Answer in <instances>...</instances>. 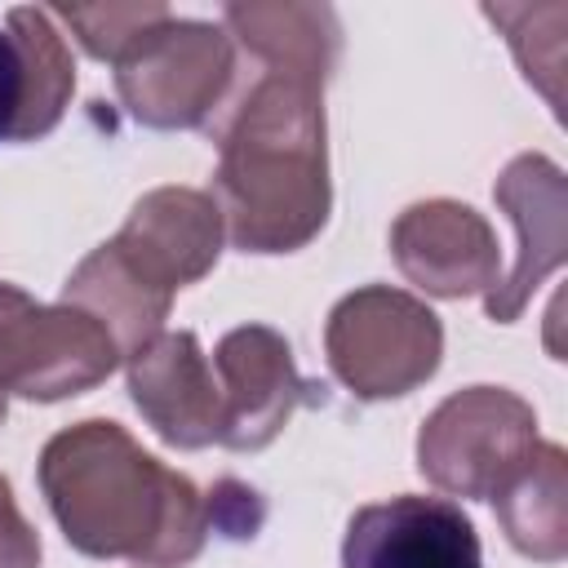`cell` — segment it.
<instances>
[{
  "label": "cell",
  "instance_id": "obj_1",
  "mask_svg": "<svg viewBox=\"0 0 568 568\" xmlns=\"http://www.w3.org/2000/svg\"><path fill=\"white\" fill-rule=\"evenodd\" d=\"M36 475L62 537L80 555L182 568L209 541L204 493L151 457L120 422L89 417L58 430Z\"/></svg>",
  "mask_w": 568,
  "mask_h": 568
},
{
  "label": "cell",
  "instance_id": "obj_2",
  "mask_svg": "<svg viewBox=\"0 0 568 568\" xmlns=\"http://www.w3.org/2000/svg\"><path fill=\"white\" fill-rule=\"evenodd\" d=\"M209 195L226 240L244 253H293L311 244L333 204L324 89L262 71L217 129Z\"/></svg>",
  "mask_w": 568,
  "mask_h": 568
},
{
  "label": "cell",
  "instance_id": "obj_3",
  "mask_svg": "<svg viewBox=\"0 0 568 568\" xmlns=\"http://www.w3.org/2000/svg\"><path fill=\"white\" fill-rule=\"evenodd\" d=\"M324 355L333 377L355 399H395L417 390L439 368L444 324L422 297L368 284L328 311Z\"/></svg>",
  "mask_w": 568,
  "mask_h": 568
},
{
  "label": "cell",
  "instance_id": "obj_4",
  "mask_svg": "<svg viewBox=\"0 0 568 568\" xmlns=\"http://www.w3.org/2000/svg\"><path fill=\"white\" fill-rule=\"evenodd\" d=\"M231 75V36L213 22L169 13L115 62V93L146 129H200L222 106Z\"/></svg>",
  "mask_w": 568,
  "mask_h": 568
},
{
  "label": "cell",
  "instance_id": "obj_5",
  "mask_svg": "<svg viewBox=\"0 0 568 568\" xmlns=\"http://www.w3.org/2000/svg\"><path fill=\"white\" fill-rule=\"evenodd\" d=\"M537 448V413L506 386L453 390L417 430V470L448 497H493Z\"/></svg>",
  "mask_w": 568,
  "mask_h": 568
},
{
  "label": "cell",
  "instance_id": "obj_6",
  "mask_svg": "<svg viewBox=\"0 0 568 568\" xmlns=\"http://www.w3.org/2000/svg\"><path fill=\"white\" fill-rule=\"evenodd\" d=\"M120 364L115 337L80 306H44L0 284V390L36 404L84 395Z\"/></svg>",
  "mask_w": 568,
  "mask_h": 568
},
{
  "label": "cell",
  "instance_id": "obj_7",
  "mask_svg": "<svg viewBox=\"0 0 568 568\" xmlns=\"http://www.w3.org/2000/svg\"><path fill=\"white\" fill-rule=\"evenodd\" d=\"M209 364L222 390V426H217L222 448L235 453L266 448L288 426L297 404L311 399V386L297 377L288 342L266 324L231 328Z\"/></svg>",
  "mask_w": 568,
  "mask_h": 568
},
{
  "label": "cell",
  "instance_id": "obj_8",
  "mask_svg": "<svg viewBox=\"0 0 568 568\" xmlns=\"http://www.w3.org/2000/svg\"><path fill=\"white\" fill-rule=\"evenodd\" d=\"M493 200L506 209V217L515 226V266L484 293V311H488V320L510 324V320H519L528 297L541 288V280L564 266L568 182H564V169L555 160L524 151L501 169Z\"/></svg>",
  "mask_w": 568,
  "mask_h": 568
},
{
  "label": "cell",
  "instance_id": "obj_9",
  "mask_svg": "<svg viewBox=\"0 0 568 568\" xmlns=\"http://www.w3.org/2000/svg\"><path fill=\"white\" fill-rule=\"evenodd\" d=\"M222 213L209 191L195 186H155L146 191L115 240H106L120 262L151 284L155 293L173 297L178 288L204 280L222 253Z\"/></svg>",
  "mask_w": 568,
  "mask_h": 568
},
{
  "label": "cell",
  "instance_id": "obj_10",
  "mask_svg": "<svg viewBox=\"0 0 568 568\" xmlns=\"http://www.w3.org/2000/svg\"><path fill=\"white\" fill-rule=\"evenodd\" d=\"M342 568H484V550L457 501L399 493L351 515Z\"/></svg>",
  "mask_w": 568,
  "mask_h": 568
},
{
  "label": "cell",
  "instance_id": "obj_11",
  "mask_svg": "<svg viewBox=\"0 0 568 568\" xmlns=\"http://www.w3.org/2000/svg\"><path fill=\"white\" fill-rule=\"evenodd\" d=\"M390 257L404 280L430 297H470L501 280L497 235L484 213L462 200L408 204L390 226Z\"/></svg>",
  "mask_w": 568,
  "mask_h": 568
},
{
  "label": "cell",
  "instance_id": "obj_12",
  "mask_svg": "<svg viewBox=\"0 0 568 568\" xmlns=\"http://www.w3.org/2000/svg\"><path fill=\"white\" fill-rule=\"evenodd\" d=\"M129 395L151 430L173 448H209L222 426V390L200 337L186 328L155 333L129 355Z\"/></svg>",
  "mask_w": 568,
  "mask_h": 568
},
{
  "label": "cell",
  "instance_id": "obj_13",
  "mask_svg": "<svg viewBox=\"0 0 568 568\" xmlns=\"http://www.w3.org/2000/svg\"><path fill=\"white\" fill-rule=\"evenodd\" d=\"M226 36L240 40L266 75L328 84L342 53V22L328 4H226Z\"/></svg>",
  "mask_w": 568,
  "mask_h": 568
},
{
  "label": "cell",
  "instance_id": "obj_14",
  "mask_svg": "<svg viewBox=\"0 0 568 568\" xmlns=\"http://www.w3.org/2000/svg\"><path fill=\"white\" fill-rule=\"evenodd\" d=\"M488 501H497L501 532L519 555L537 564L568 555V457L559 444L537 439L528 462Z\"/></svg>",
  "mask_w": 568,
  "mask_h": 568
},
{
  "label": "cell",
  "instance_id": "obj_15",
  "mask_svg": "<svg viewBox=\"0 0 568 568\" xmlns=\"http://www.w3.org/2000/svg\"><path fill=\"white\" fill-rule=\"evenodd\" d=\"M62 302L89 311L120 346V359H129L133 351H142L155 333H164L169 306L173 297L155 293L151 284H142L111 244H98L62 284Z\"/></svg>",
  "mask_w": 568,
  "mask_h": 568
},
{
  "label": "cell",
  "instance_id": "obj_16",
  "mask_svg": "<svg viewBox=\"0 0 568 568\" xmlns=\"http://www.w3.org/2000/svg\"><path fill=\"white\" fill-rule=\"evenodd\" d=\"M9 36L22 44L27 53V80H31V111H27V142L31 138H44L67 102H71V89H75V62H71V49L62 40V31L53 27L49 9H31V4H18L9 9L4 18Z\"/></svg>",
  "mask_w": 568,
  "mask_h": 568
},
{
  "label": "cell",
  "instance_id": "obj_17",
  "mask_svg": "<svg viewBox=\"0 0 568 568\" xmlns=\"http://www.w3.org/2000/svg\"><path fill=\"white\" fill-rule=\"evenodd\" d=\"M49 18L67 22L89 58H102L115 67L142 40V31H151L160 18H169V9L151 4V0L146 4H58V9H49Z\"/></svg>",
  "mask_w": 568,
  "mask_h": 568
},
{
  "label": "cell",
  "instance_id": "obj_18",
  "mask_svg": "<svg viewBox=\"0 0 568 568\" xmlns=\"http://www.w3.org/2000/svg\"><path fill=\"white\" fill-rule=\"evenodd\" d=\"M27 111H31L27 53L9 31H0V142H27Z\"/></svg>",
  "mask_w": 568,
  "mask_h": 568
},
{
  "label": "cell",
  "instance_id": "obj_19",
  "mask_svg": "<svg viewBox=\"0 0 568 568\" xmlns=\"http://www.w3.org/2000/svg\"><path fill=\"white\" fill-rule=\"evenodd\" d=\"M0 568H40V537L18 510L4 475H0Z\"/></svg>",
  "mask_w": 568,
  "mask_h": 568
},
{
  "label": "cell",
  "instance_id": "obj_20",
  "mask_svg": "<svg viewBox=\"0 0 568 568\" xmlns=\"http://www.w3.org/2000/svg\"><path fill=\"white\" fill-rule=\"evenodd\" d=\"M4 399H9V395H4V390H0V422H4Z\"/></svg>",
  "mask_w": 568,
  "mask_h": 568
}]
</instances>
